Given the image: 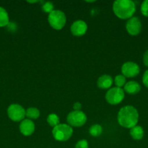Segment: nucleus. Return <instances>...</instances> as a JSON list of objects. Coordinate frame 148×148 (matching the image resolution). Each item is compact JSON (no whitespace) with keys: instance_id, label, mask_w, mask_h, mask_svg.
<instances>
[{"instance_id":"nucleus-1","label":"nucleus","mask_w":148,"mask_h":148,"mask_svg":"<svg viewBox=\"0 0 148 148\" xmlns=\"http://www.w3.org/2000/svg\"><path fill=\"white\" fill-rule=\"evenodd\" d=\"M139 121L138 111L131 106H126L120 109L118 114V122L121 127L127 129L137 125Z\"/></svg>"},{"instance_id":"nucleus-2","label":"nucleus","mask_w":148,"mask_h":148,"mask_svg":"<svg viewBox=\"0 0 148 148\" xmlns=\"http://www.w3.org/2000/svg\"><path fill=\"white\" fill-rule=\"evenodd\" d=\"M113 10L119 19L126 20L133 17L136 12V5L130 0H116L113 2Z\"/></svg>"},{"instance_id":"nucleus-3","label":"nucleus","mask_w":148,"mask_h":148,"mask_svg":"<svg viewBox=\"0 0 148 148\" xmlns=\"http://www.w3.org/2000/svg\"><path fill=\"white\" fill-rule=\"evenodd\" d=\"M73 130L68 124H59L53 127L52 135L54 138L59 142H65L69 140L72 136Z\"/></svg>"},{"instance_id":"nucleus-4","label":"nucleus","mask_w":148,"mask_h":148,"mask_svg":"<svg viewBox=\"0 0 148 148\" xmlns=\"http://www.w3.org/2000/svg\"><path fill=\"white\" fill-rule=\"evenodd\" d=\"M48 22L49 25L55 30H61L66 23V17L65 13L59 10H54L49 14Z\"/></svg>"},{"instance_id":"nucleus-5","label":"nucleus","mask_w":148,"mask_h":148,"mask_svg":"<svg viewBox=\"0 0 148 148\" xmlns=\"http://www.w3.org/2000/svg\"><path fill=\"white\" fill-rule=\"evenodd\" d=\"M86 116L81 111H73L67 116V122L71 127H82L86 124Z\"/></svg>"},{"instance_id":"nucleus-6","label":"nucleus","mask_w":148,"mask_h":148,"mask_svg":"<svg viewBox=\"0 0 148 148\" xmlns=\"http://www.w3.org/2000/svg\"><path fill=\"white\" fill-rule=\"evenodd\" d=\"M125 97V92L120 88H112L106 92L105 99L108 103L111 105H118L123 101Z\"/></svg>"},{"instance_id":"nucleus-7","label":"nucleus","mask_w":148,"mask_h":148,"mask_svg":"<svg viewBox=\"0 0 148 148\" xmlns=\"http://www.w3.org/2000/svg\"><path fill=\"white\" fill-rule=\"evenodd\" d=\"M8 117L13 121H22L26 116V110L17 103L11 104L7 108Z\"/></svg>"},{"instance_id":"nucleus-8","label":"nucleus","mask_w":148,"mask_h":148,"mask_svg":"<svg viewBox=\"0 0 148 148\" xmlns=\"http://www.w3.org/2000/svg\"><path fill=\"white\" fill-rule=\"evenodd\" d=\"M140 72L139 66L137 64L133 62H125L121 66L122 75L125 77L131 78L137 76Z\"/></svg>"},{"instance_id":"nucleus-9","label":"nucleus","mask_w":148,"mask_h":148,"mask_svg":"<svg viewBox=\"0 0 148 148\" xmlns=\"http://www.w3.org/2000/svg\"><path fill=\"white\" fill-rule=\"evenodd\" d=\"M126 28L128 33L131 36H137L142 30V23L137 17H132L127 21Z\"/></svg>"},{"instance_id":"nucleus-10","label":"nucleus","mask_w":148,"mask_h":148,"mask_svg":"<svg viewBox=\"0 0 148 148\" xmlns=\"http://www.w3.org/2000/svg\"><path fill=\"white\" fill-rule=\"evenodd\" d=\"M87 24L83 20H76L71 26V32L73 36H82L86 33L87 31Z\"/></svg>"},{"instance_id":"nucleus-11","label":"nucleus","mask_w":148,"mask_h":148,"mask_svg":"<svg viewBox=\"0 0 148 148\" xmlns=\"http://www.w3.org/2000/svg\"><path fill=\"white\" fill-rule=\"evenodd\" d=\"M19 129H20V131L22 134H23L24 136H30L34 132L35 124L33 121L28 119H23L20 122Z\"/></svg>"},{"instance_id":"nucleus-12","label":"nucleus","mask_w":148,"mask_h":148,"mask_svg":"<svg viewBox=\"0 0 148 148\" xmlns=\"http://www.w3.org/2000/svg\"><path fill=\"white\" fill-rule=\"evenodd\" d=\"M113 79L111 76L108 75H103L99 77L98 80H97V86L100 89H109L113 85Z\"/></svg>"},{"instance_id":"nucleus-13","label":"nucleus","mask_w":148,"mask_h":148,"mask_svg":"<svg viewBox=\"0 0 148 148\" xmlns=\"http://www.w3.org/2000/svg\"><path fill=\"white\" fill-rule=\"evenodd\" d=\"M123 90L130 95H136L140 92L141 86L136 81H129L124 85Z\"/></svg>"},{"instance_id":"nucleus-14","label":"nucleus","mask_w":148,"mask_h":148,"mask_svg":"<svg viewBox=\"0 0 148 148\" xmlns=\"http://www.w3.org/2000/svg\"><path fill=\"white\" fill-rule=\"evenodd\" d=\"M144 130L141 126H135L130 129V135L135 140H141L144 137Z\"/></svg>"},{"instance_id":"nucleus-15","label":"nucleus","mask_w":148,"mask_h":148,"mask_svg":"<svg viewBox=\"0 0 148 148\" xmlns=\"http://www.w3.org/2000/svg\"><path fill=\"white\" fill-rule=\"evenodd\" d=\"M10 23V18L7 10L0 7V27L7 26Z\"/></svg>"},{"instance_id":"nucleus-16","label":"nucleus","mask_w":148,"mask_h":148,"mask_svg":"<svg viewBox=\"0 0 148 148\" xmlns=\"http://www.w3.org/2000/svg\"><path fill=\"white\" fill-rule=\"evenodd\" d=\"M26 116L28 117V119H36L40 116V111L38 108L34 107H30L26 110Z\"/></svg>"},{"instance_id":"nucleus-17","label":"nucleus","mask_w":148,"mask_h":148,"mask_svg":"<svg viewBox=\"0 0 148 148\" xmlns=\"http://www.w3.org/2000/svg\"><path fill=\"white\" fill-rule=\"evenodd\" d=\"M46 121L49 124V126L52 127H55L59 124V118L57 114H50L47 116Z\"/></svg>"},{"instance_id":"nucleus-18","label":"nucleus","mask_w":148,"mask_h":148,"mask_svg":"<svg viewBox=\"0 0 148 148\" xmlns=\"http://www.w3.org/2000/svg\"><path fill=\"white\" fill-rule=\"evenodd\" d=\"M102 133V127L100 124H94L89 128V134L93 137H99Z\"/></svg>"},{"instance_id":"nucleus-19","label":"nucleus","mask_w":148,"mask_h":148,"mask_svg":"<svg viewBox=\"0 0 148 148\" xmlns=\"http://www.w3.org/2000/svg\"><path fill=\"white\" fill-rule=\"evenodd\" d=\"M115 85L117 88H121V87L124 86L126 85V77L123 75H118L115 77Z\"/></svg>"},{"instance_id":"nucleus-20","label":"nucleus","mask_w":148,"mask_h":148,"mask_svg":"<svg viewBox=\"0 0 148 148\" xmlns=\"http://www.w3.org/2000/svg\"><path fill=\"white\" fill-rule=\"evenodd\" d=\"M41 8L43 12L49 14V13H51L54 10V4L53 3L50 2V1H46V2H44V4L42 5Z\"/></svg>"},{"instance_id":"nucleus-21","label":"nucleus","mask_w":148,"mask_h":148,"mask_svg":"<svg viewBox=\"0 0 148 148\" xmlns=\"http://www.w3.org/2000/svg\"><path fill=\"white\" fill-rule=\"evenodd\" d=\"M141 12L145 17H148V0H145L141 4Z\"/></svg>"},{"instance_id":"nucleus-22","label":"nucleus","mask_w":148,"mask_h":148,"mask_svg":"<svg viewBox=\"0 0 148 148\" xmlns=\"http://www.w3.org/2000/svg\"><path fill=\"white\" fill-rule=\"evenodd\" d=\"M75 148H89L88 142L86 140H79V141L75 144Z\"/></svg>"},{"instance_id":"nucleus-23","label":"nucleus","mask_w":148,"mask_h":148,"mask_svg":"<svg viewBox=\"0 0 148 148\" xmlns=\"http://www.w3.org/2000/svg\"><path fill=\"white\" fill-rule=\"evenodd\" d=\"M142 82H143L144 85L148 88V69L146 70L144 73L143 77H142Z\"/></svg>"},{"instance_id":"nucleus-24","label":"nucleus","mask_w":148,"mask_h":148,"mask_svg":"<svg viewBox=\"0 0 148 148\" xmlns=\"http://www.w3.org/2000/svg\"><path fill=\"white\" fill-rule=\"evenodd\" d=\"M143 63L147 67H148V50H147L143 55Z\"/></svg>"},{"instance_id":"nucleus-25","label":"nucleus","mask_w":148,"mask_h":148,"mask_svg":"<svg viewBox=\"0 0 148 148\" xmlns=\"http://www.w3.org/2000/svg\"><path fill=\"white\" fill-rule=\"evenodd\" d=\"M73 107L74 111H81V107H82V106H81V103L76 102L74 103L73 106Z\"/></svg>"},{"instance_id":"nucleus-26","label":"nucleus","mask_w":148,"mask_h":148,"mask_svg":"<svg viewBox=\"0 0 148 148\" xmlns=\"http://www.w3.org/2000/svg\"><path fill=\"white\" fill-rule=\"evenodd\" d=\"M27 2H28V3H33V4H34V3L39 2V1H27Z\"/></svg>"},{"instance_id":"nucleus-27","label":"nucleus","mask_w":148,"mask_h":148,"mask_svg":"<svg viewBox=\"0 0 148 148\" xmlns=\"http://www.w3.org/2000/svg\"><path fill=\"white\" fill-rule=\"evenodd\" d=\"M94 1H86V2H90V3H91V2H94Z\"/></svg>"}]
</instances>
